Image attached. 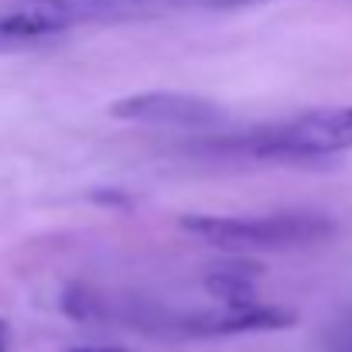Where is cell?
Here are the masks:
<instances>
[{
	"mask_svg": "<svg viewBox=\"0 0 352 352\" xmlns=\"http://www.w3.org/2000/svg\"><path fill=\"white\" fill-rule=\"evenodd\" d=\"M182 230L223 250H291L332 233V223L311 212L284 216H185Z\"/></svg>",
	"mask_w": 352,
	"mask_h": 352,
	"instance_id": "7a4b0ae2",
	"label": "cell"
},
{
	"mask_svg": "<svg viewBox=\"0 0 352 352\" xmlns=\"http://www.w3.org/2000/svg\"><path fill=\"white\" fill-rule=\"evenodd\" d=\"M239 147L274 161H322L352 147V107L308 110L267 126H253L239 137Z\"/></svg>",
	"mask_w": 352,
	"mask_h": 352,
	"instance_id": "6da1fadb",
	"label": "cell"
},
{
	"mask_svg": "<svg viewBox=\"0 0 352 352\" xmlns=\"http://www.w3.org/2000/svg\"><path fill=\"white\" fill-rule=\"evenodd\" d=\"M110 117L120 123L137 126H161V130H219L230 123V113L206 100L188 93H137L123 96L110 107Z\"/></svg>",
	"mask_w": 352,
	"mask_h": 352,
	"instance_id": "3957f363",
	"label": "cell"
},
{
	"mask_svg": "<svg viewBox=\"0 0 352 352\" xmlns=\"http://www.w3.org/2000/svg\"><path fill=\"white\" fill-rule=\"evenodd\" d=\"M72 0H17L0 7V52H21L76 28Z\"/></svg>",
	"mask_w": 352,
	"mask_h": 352,
	"instance_id": "5b68a950",
	"label": "cell"
},
{
	"mask_svg": "<svg viewBox=\"0 0 352 352\" xmlns=\"http://www.w3.org/2000/svg\"><path fill=\"white\" fill-rule=\"evenodd\" d=\"M0 352H10V325L0 318Z\"/></svg>",
	"mask_w": 352,
	"mask_h": 352,
	"instance_id": "52a82bcc",
	"label": "cell"
},
{
	"mask_svg": "<svg viewBox=\"0 0 352 352\" xmlns=\"http://www.w3.org/2000/svg\"><path fill=\"white\" fill-rule=\"evenodd\" d=\"M294 325V311L280 305H260V301H219L216 308H195L188 315H178L164 322L161 329L182 332V336H243V332H274Z\"/></svg>",
	"mask_w": 352,
	"mask_h": 352,
	"instance_id": "277c9868",
	"label": "cell"
},
{
	"mask_svg": "<svg viewBox=\"0 0 352 352\" xmlns=\"http://www.w3.org/2000/svg\"><path fill=\"white\" fill-rule=\"evenodd\" d=\"M79 24L89 21H123V17H147V14H164V10H178L199 0H72Z\"/></svg>",
	"mask_w": 352,
	"mask_h": 352,
	"instance_id": "8992f818",
	"label": "cell"
},
{
	"mask_svg": "<svg viewBox=\"0 0 352 352\" xmlns=\"http://www.w3.org/2000/svg\"><path fill=\"white\" fill-rule=\"evenodd\" d=\"M236 3H256V0H236Z\"/></svg>",
	"mask_w": 352,
	"mask_h": 352,
	"instance_id": "9c48e42d",
	"label": "cell"
},
{
	"mask_svg": "<svg viewBox=\"0 0 352 352\" xmlns=\"http://www.w3.org/2000/svg\"><path fill=\"white\" fill-rule=\"evenodd\" d=\"M349 352H352V349H349Z\"/></svg>",
	"mask_w": 352,
	"mask_h": 352,
	"instance_id": "30bf717a",
	"label": "cell"
},
{
	"mask_svg": "<svg viewBox=\"0 0 352 352\" xmlns=\"http://www.w3.org/2000/svg\"><path fill=\"white\" fill-rule=\"evenodd\" d=\"M72 352H126V349H117V346H82V349H72Z\"/></svg>",
	"mask_w": 352,
	"mask_h": 352,
	"instance_id": "ba28073f",
	"label": "cell"
}]
</instances>
